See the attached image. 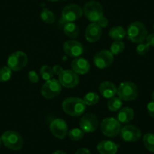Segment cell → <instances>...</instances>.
<instances>
[{
    "label": "cell",
    "instance_id": "obj_1",
    "mask_svg": "<svg viewBox=\"0 0 154 154\" xmlns=\"http://www.w3.org/2000/svg\"><path fill=\"white\" fill-rule=\"evenodd\" d=\"M127 38L134 43H141L146 39L147 29L143 23L134 21L128 26L126 30Z\"/></svg>",
    "mask_w": 154,
    "mask_h": 154
},
{
    "label": "cell",
    "instance_id": "obj_2",
    "mask_svg": "<svg viewBox=\"0 0 154 154\" xmlns=\"http://www.w3.org/2000/svg\"><path fill=\"white\" fill-rule=\"evenodd\" d=\"M62 108L65 113L71 116H79L86 109V104L83 99L79 97H67L63 100Z\"/></svg>",
    "mask_w": 154,
    "mask_h": 154
},
{
    "label": "cell",
    "instance_id": "obj_3",
    "mask_svg": "<svg viewBox=\"0 0 154 154\" xmlns=\"http://www.w3.org/2000/svg\"><path fill=\"white\" fill-rule=\"evenodd\" d=\"M83 13L86 18L92 23H96L103 17V9L102 5L97 1L91 0L84 5Z\"/></svg>",
    "mask_w": 154,
    "mask_h": 154
},
{
    "label": "cell",
    "instance_id": "obj_4",
    "mask_svg": "<svg viewBox=\"0 0 154 154\" xmlns=\"http://www.w3.org/2000/svg\"><path fill=\"white\" fill-rule=\"evenodd\" d=\"M119 98L125 101H131L137 98L138 95L137 87L131 82H123L117 88V93Z\"/></svg>",
    "mask_w": 154,
    "mask_h": 154
},
{
    "label": "cell",
    "instance_id": "obj_5",
    "mask_svg": "<svg viewBox=\"0 0 154 154\" xmlns=\"http://www.w3.org/2000/svg\"><path fill=\"white\" fill-rule=\"evenodd\" d=\"M1 139L2 143L12 150H19L23 146V139L17 131H6L2 134Z\"/></svg>",
    "mask_w": 154,
    "mask_h": 154
},
{
    "label": "cell",
    "instance_id": "obj_6",
    "mask_svg": "<svg viewBox=\"0 0 154 154\" xmlns=\"http://www.w3.org/2000/svg\"><path fill=\"white\" fill-rule=\"evenodd\" d=\"M100 129L102 133L106 137H116L120 133V122L115 118H106L103 119L100 123Z\"/></svg>",
    "mask_w": 154,
    "mask_h": 154
},
{
    "label": "cell",
    "instance_id": "obj_7",
    "mask_svg": "<svg viewBox=\"0 0 154 154\" xmlns=\"http://www.w3.org/2000/svg\"><path fill=\"white\" fill-rule=\"evenodd\" d=\"M83 14V10L76 4H69L63 8L61 14L62 21L65 23H73L79 20Z\"/></svg>",
    "mask_w": 154,
    "mask_h": 154
},
{
    "label": "cell",
    "instance_id": "obj_8",
    "mask_svg": "<svg viewBox=\"0 0 154 154\" xmlns=\"http://www.w3.org/2000/svg\"><path fill=\"white\" fill-rule=\"evenodd\" d=\"M62 90V85L59 80L55 79H51L47 80L42 85L41 88V94L45 98L51 99L60 94Z\"/></svg>",
    "mask_w": 154,
    "mask_h": 154
},
{
    "label": "cell",
    "instance_id": "obj_9",
    "mask_svg": "<svg viewBox=\"0 0 154 154\" xmlns=\"http://www.w3.org/2000/svg\"><path fill=\"white\" fill-rule=\"evenodd\" d=\"M27 55L23 51H17L12 53L8 57L7 64L11 70L17 72L23 69L27 64Z\"/></svg>",
    "mask_w": 154,
    "mask_h": 154
},
{
    "label": "cell",
    "instance_id": "obj_10",
    "mask_svg": "<svg viewBox=\"0 0 154 154\" xmlns=\"http://www.w3.org/2000/svg\"><path fill=\"white\" fill-rule=\"evenodd\" d=\"M59 76V82L62 86L65 88H74L79 82V78L78 74L75 73L73 70L71 69H65Z\"/></svg>",
    "mask_w": 154,
    "mask_h": 154
},
{
    "label": "cell",
    "instance_id": "obj_11",
    "mask_svg": "<svg viewBox=\"0 0 154 154\" xmlns=\"http://www.w3.org/2000/svg\"><path fill=\"white\" fill-rule=\"evenodd\" d=\"M114 61L113 54L108 50H101L94 57V63L99 69L109 67Z\"/></svg>",
    "mask_w": 154,
    "mask_h": 154
},
{
    "label": "cell",
    "instance_id": "obj_12",
    "mask_svg": "<svg viewBox=\"0 0 154 154\" xmlns=\"http://www.w3.org/2000/svg\"><path fill=\"white\" fill-rule=\"evenodd\" d=\"M80 128L85 133L94 132L98 125V119L94 114L86 113L83 115L79 122Z\"/></svg>",
    "mask_w": 154,
    "mask_h": 154
},
{
    "label": "cell",
    "instance_id": "obj_13",
    "mask_svg": "<svg viewBox=\"0 0 154 154\" xmlns=\"http://www.w3.org/2000/svg\"><path fill=\"white\" fill-rule=\"evenodd\" d=\"M141 131L137 127L132 125H126L121 128L120 136L126 142H135L141 137Z\"/></svg>",
    "mask_w": 154,
    "mask_h": 154
},
{
    "label": "cell",
    "instance_id": "obj_14",
    "mask_svg": "<svg viewBox=\"0 0 154 154\" xmlns=\"http://www.w3.org/2000/svg\"><path fill=\"white\" fill-rule=\"evenodd\" d=\"M50 131L55 137L63 139L68 133L67 124L62 119H54L50 123Z\"/></svg>",
    "mask_w": 154,
    "mask_h": 154
},
{
    "label": "cell",
    "instance_id": "obj_15",
    "mask_svg": "<svg viewBox=\"0 0 154 154\" xmlns=\"http://www.w3.org/2000/svg\"><path fill=\"white\" fill-rule=\"evenodd\" d=\"M63 51L68 56L72 57H78L83 53V45L76 40H68L63 45Z\"/></svg>",
    "mask_w": 154,
    "mask_h": 154
},
{
    "label": "cell",
    "instance_id": "obj_16",
    "mask_svg": "<svg viewBox=\"0 0 154 154\" xmlns=\"http://www.w3.org/2000/svg\"><path fill=\"white\" fill-rule=\"evenodd\" d=\"M71 68L75 73L84 75L89 71V62L84 57H75L71 62Z\"/></svg>",
    "mask_w": 154,
    "mask_h": 154
},
{
    "label": "cell",
    "instance_id": "obj_17",
    "mask_svg": "<svg viewBox=\"0 0 154 154\" xmlns=\"http://www.w3.org/2000/svg\"><path fill=\"white\" fill-rule=\"evenodd\" d=\"M102 35V29L96 23H91L85 29V36L89 42H95L98 41Z\"/></svg>",
    "mask_w": 154,
    "mask_h": 154
},
{
    "label": "cell",
    "instance_id": "obj_18",
    "mask_svg": "<svg viewBox=\"0 0 154 154\" xmlns=\"http://www.w3.org/2000/svg\"><path fill=\"white\" fill-rule=\"evenodd\" d=\"M119 145L111 140H102L97 146V149L100 154H116Z\"/></svg>",
    "mask_w": 154,
    "mask_h": 154
},
{
    "label": "cell",
    "instance_id": "obj_19",
    "mask_svg": "<svg viewBox=\"0 0 154 154\" xmlns=\"http://www.w3.org/2000/svg\"><path fill=\"white\" fill-rule=\"evenodd\" d=\"M99 91L101 95H103L105 98L110 99L115 97L116 94L117 93V88L112 82L105 81L101 82L99 85Z\"/></svg>",
    "mask_w": 154,
    "mask_h": 154
},
{
    "label": "cell",
    "instance_id": "obj_20",
    "mask_svg": "<svg viewBox=\"0 0 154 154\" xmlns=\"http://www.w3.org/2000/svg\"><path fill=\"white\" fill-rule=\"evenodd\" d=\"M134 116V109L131 107H123L120 109L117 115V119L120 123L126 124L131 122Z\"/></svg>",
    "mask_w": 154,
    "mask_h": 154
},
{
    "label": "cell",
    "instance_id": "obj_21",
    "mask_svg": "<svg viewBox=\"0 0 154 154\" xmlns=\"http://www.w3.org/2000/svg\"><path fill=\"white\" fill-rule=\"evenodd\" d=\"M109 35L112 40L122 41L126 35V31L122 26H114V27L111 28L109 30Z\"/></svg>",
    "mask_w": 154,
    "mask_h": 154
},
{
    "label": "cell",
    "instance_id": "obj_22",
    "mask_svg": "<svg viewBox=\"0 0 154 154\" xmlns=\"http://www.w3.org/2000/svg\"><path fill=\"white\" fill-rule=\"evenodd\" d=\"M63 32L69 38H75L79 35V26L75 23H66L63 26Z\"/></svg>",
    "mask_w": 154,
    "mask_h": 154
},
{
    "label": "cell",
    "instance_id": "obj_23",
    "mask_svg": "<svg viewBox=\"0 0 154 154\" xmlns=\"http://www.w3.org/2000/svg\"><path fill=\"white\" fill-rule=\"evenodd\" d=\"M122 106V100L119 97H113L107 102V108L112 112L120 110Z\"/></svg>",
    "mask_w": 154,
    "mask_h": 154
},
{
    "label": "cell",
    "instance_id": "obj_24",
    "mask_svg": "<svg viewBox=\"0 0 154 154\" xmlns=\"http://www.w3.org/2000/svg\"><path fill=\"white\" fill-rule=\"evenodd\" d=\"M40 18L42 21L48 24H52L55 21V16L54 13L48 8H43L40 14Z\"/></svg>",
    "mask_w": 154,
    "mask_h": 154
},
{
    "label": "cell",
    "instance_id": "obj_25",
    "mask_svg": "<svg viewBox=\"0 0 154 154\" xmlns=\"http://www.w3.org/2000/svg\"><path fill=\"white\" fill-rule=\"evenodd\" d=\"M143 142L145 147L150 152H154V134L146 133L143 137Z\"/></svg>",
    "mask_w": 154,
    "mask_h": 154
},
{
    "label": "cell",
    "instance_id": "obj_26",
    "mask_svg": "<svg viewBox=\"0 0 154 154\" xmlns=\"http://www.w3.org/2000/svg\"><path fill=\"white\" fill-rule=\"evenodd\" d=\"M84 102L86 105L88 106H93L98 103L99 101V95L95 92H89L87 93L83 98Z\"/></svg>",
    "mask_w": 154,
    "mask_h": 154
},
{
    "label": "cell",
    "instance_id": "obj_27",
    "mask_svg": "<svg viewBox=\"0 0 154 154\" xmlns=\"http://www.w3.org/2000/svg\"><path fill=\"white\" fill-rule=\"evenodd\" d=\"M125 49V44L122 41H114L110 46V51L113 55H117Z\"/></svg>",
    "mask_w": 154,
    "mask_h": 154
},
{
    "label": "cell",
    "instance_id": "obj_28",
    "mask_svg": "<svg viewBox=\"0 0 154 154\" xmlns=\"http://www.w3.org/2000/svg\"><path fill=\"white\" fill-rule=\"evenodd\" d=\"M40 75L42 79L46 81L52 79L54 75L52 68L48 65H44L40 68Z\"/></svg>",
    "mask_w": 154,
    "mask_h": 154
},
{
    "label": "cell",
    "instance_id": "obj_29",
    "mask_svg": "<svg viewBox=\"0 0 154 154\" xmlns=\"http://www.w3.org/2000/svg\"><path fill=\"white\" fill-rule=\"evenodd\" d=\"M84 134H85V132L81 128H73L68 133L69 138L74 141H77L83 138Z\"/></svg>",
    "mask_w": 154,
    "mask_h": 154
},
{
    "label": "cell",
    "instance_id": "obj_30",
    "mask_svg": "<svg viewBox=\"0 0 154 154\" xmlns=\"http://www.w3.org/2000/svg\"><path fill=\"white\" fill-rule=\"evenodd\" d=\"M11 69L8 66H3L0 69V82H5L9 80L11 77Z\"/></svg>",
    "mask_w": 154,
    "mask_h": 154
},
{
    "label": "cell",
    "instance_id": "obj_31",
    "mask_svg": "<svg viewBox=\"0 0 154 154\" xmlns=\"http://www.w3.org/2000/svg\"><path fill=\"white\" fill-rule=\"evenodd\" d=\"M149 48H150V45L147 42H143L137 45V48H136V51L139 55H145L149 51Z\"/></svg>",
    "mask_w": 154,
    "mask_h": 154
},
{
    "label": "cell",
    "instance_id": "obj_32",
    "mask_svg": "<svg viewBox=\"0 0 154 154\" xmlns=\"http://www.w3.org/2000/svg\"><path fill=\"white\" fill-rule=\"evenodd\" d=\"M28 78L32 83H37L39 81L38 75L33 70L29 71V73H28Z\"/></svg>",
    "mask_w": 154,
    "mask_h": 154
},
{
    "label": "cell",
    "instance_id": "obj_33",
    "mask_svg": "<svg viewBox=\"0 0 154 154\" xmlns=\"http://www.w3.org/2000/svg\"><path fill=\"white\" fill-rule=\"evenodd\" d=\"M146 109H147V112L149 115L154 119V100L148 103L147 106H146Z\"/></svg>",
    "mask_w": 154,
    "mask_h": 154
},
{
    "label": "cell",
    "instance_id": "obj_34",
    "mask_svg": "<svg viewBox=\"0 0 154 154\" xmlns=\"http://www.w3.org/2000/svg\"><path fill=\"white\" fill-rule=\"evenodd\" d=\"M96 23H97L100 28H104L108 26V20L105 17H102L101 18H100L97 22H96Z\"/></svg>",
    "mask_w": 154,
    "mask_h": 154
},
{
    "label": "cell",
    "instance_id": "obj_35",
    "mask_svg": "<svg viewBox=\"0 0 154 154\" xmlns=\"http://www.w3.org/2000/svg\"><path fill=\"white\" fill-rule=\"evenodd\" d=\"M146 42L149 44L150 46L154 47V32L153 33H151L149 35H147L146 37Z\"/></svg>",
    "mask_w": 154,
    "mask_h": 154
},
{
    "label": "cell",
    "instance_id": "obj_36",
    "mask_svg": "<svg viewBox=\"0 0 154 154\" xmlns=\"http://www.w3.org/2000/svg\"><path fill=\"white\" fill-rule=\"evenodd\" d=\"M52 69H53V72H54V74H56L57 75H60V74L63 71V68H62L61 66H59V65H55V66H53Z\"/></svg>",
    "mask_w": 154,
    "mask_h": 154
},
{
    "label": "cell",
    "instance_id": "obj_37",
    "mask_svg": "<svg viewBox=\"0 0 154 154\" xmlns=\"http://www.w3.org/2000/svg\"><path fill=\"white\" fill-rule=\"evenodd\" d=\"M75 154H91V152L87 148H80L75 152Z\"/></svg>",
    "mask_w": 154,
    "mask_h": 154
},
{
    "label": "cell",
    "instance_id": "obj_38",
    "mask_svg": "<svg viewBox=\"0 0 154 154\" xmlns=\"http://www.w3.org/2000/svg\"><path fill=\"white\" fill-rule=\"evenodd\" d=\"M52 154H66V153L63 150H56L54 151Z\"/></svg>",
    "mask_w": 154,
    "mask_h": 154
},
{
    "label": "cell",
    "instance_id": "obj_39",
    "mask_svg": "<svg viewBox=\"0 0 154 154\" xmlns=\"http://www.w3.org/2000/svg\"><path fill=\"white\" fill-rule=\"evenodd\" d=\"M48 1H50V2H57V1H60V0H48Z\"/></svg>",
    "mask_w": 154,
    "mask_h": 154
},
{
    "label": "cell",
    "instance_id": "obj_40",
    "mask_svg": "<svg viewBox=\"0 0 154 154\" xmlns=\"http://www.w3.org/2000/svg\"><path fill=\"white\" fill-rule=\"evenodd\" d=\"M151 97H152V100H154V91H153V92H152V96H151Z\"/></svg>",
    "mask_w": 154,
    "mask_h": 154
},
{
    "label": "cell",
    "instance_id": "obj_41",
    "mask_svg": "<svg viewBox=\"0 0 154 154\" xmlns=\"http://www.w3.org/2000/svg\"><path fill=\"white\" fill-rule=\"evenodd\" d=\"M1 144H2V139L0 137V146H1Z\"/></svg>",
    "mask_w": 154,
    "mask_h": 154
},
{
    "label": "cell",
    "instance_id": "obj_42",
    "mask_svg": "<svg viewBox=\"0 0 154 154\" xmlns=\"http://www.w3.org/2000/svg\"><path fill=\"white\" fill-rule=\"evenodd\" d=\"M153 29H154V24H153Z\"/></svg>",
    "mask_w": 154,
    "mask_h": 154
}]
</instances>
